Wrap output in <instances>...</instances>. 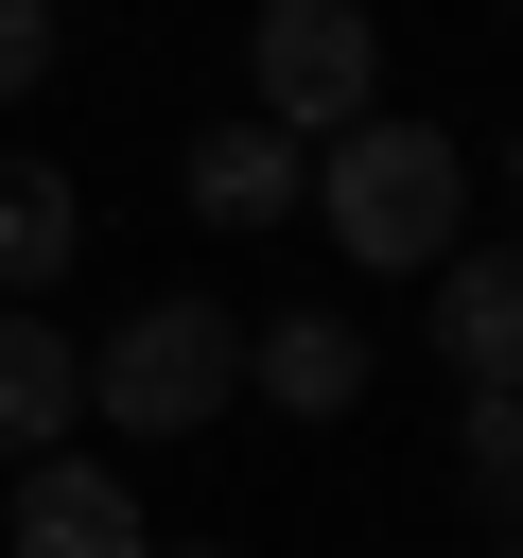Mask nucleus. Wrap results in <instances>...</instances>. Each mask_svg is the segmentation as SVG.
I'll use <instances>...</instances> for the list:
<instances>
[{
    "label": "nucleus",
    "mask_w": 523,
    "mask_h": 558,
    "mask_svg": "<svg viewBox=\"0 0 523 558\" xmlns=\"http://www.w3.org/2000/svg\"><path fill=\"white\" fill-rule=\"evenodd\" d=\"M366 279H418L453 227H471V140L453 122H401V105H366V122H331L314 140V192H296Z\"/></svg>",
    "instance_id": "1"
},
{
    "label": "nucleus",
    "mask_w": 523,
    "mask_h": 558,
    "mask_svg": "<svg viewBox=\"0 0 523 558\" xmlns=\"http://www.w3.org/2000/svg\"><path fill=\"white\" fill-rule=\"evenodd\" d=\"M227 401H244V314L227 296H139L87 349V418L105 436H209Z\"/></svg>",
    "instance_id": "2"
},
{
    "label": "nucleus",
    "mask_w": 523,
    "mask_h": 558,
    "mask_svg": "<svg viewBox=\"0 0 523 558\" xmlns=\"http://www.w3.org/2000/svg\"><path fill=\"white\" fill-rule=\"evenodd\" d=\"M244 105L296 122V140L366 122V105H384V17H366V0H262V17H244Z\"/></svg>",
    "instance_id": "3"
},
{
    "label": "nucleus",
    "mask_w": 523,
    "mask_h": 558,
    "mask_svg": "<svg viewBox=\"0 0 523 558\" xmlns=\"http://www.w3.org/2000/svg\"><path fill=\"white\" fill-rule=\"evenodd\" d=\"M0 558H157V541H139V488H122V471H87V453L52 436V453H17Z\"/></svg>",
    "instance_id": "4"
},
{
    "label": "nucleus",
    "mask_w": 523,
    "mask_h": 558,
    "mask_svg": "<svg viewBox=\"0 0 523 558\" xmlns=\"http://www.w3.org/2000/svg\"><path fill=\"white\" fill-rule=\"evenodd\" d=\"M418 279H436V296H418L436 366H453V384H523V244H471V227H453Z\"/></svg>",
    "instance_id": "5"
},
{
    "label": "nucleus",
    "mask_w": 523,
    "mask_h": 558,
    "mask_svg": "<svg viewBox=\"0 0 523 558\" xmlns=\"http://www.w3.org/2000/svg\"><path fill=\"white\" fill-rule=\"evenodd\" d=\"M174 192H192V227H296V192H314V140L296 122H209L192 157H174Z\"/></svg>",
    "instance_id": "6"
},
{
    "label": "nucleus",
    "mask_w": 523,
    "mask_h": 558,
    "mask_svg": "<svg viewBox=\"0 0 523 558\" xmlns=\"http://www.w3.org/2000/svg\"><path fill=\"white\" fill-rule=\"evenodd\" d=\"M244 384H262L279 418H349V401H366V331H349L331 296H279V314L244 331Z\"/></svg>",
    "instance_id": "7"
},
{
    "label": "nucleus",
    "mask_w": 523,
    "mask_h": 558,
    "mask_svg": "<svg viewBox=\"0 0 523 558\" xmlns=\"http://www.w3.org/2000/svg\"><path fill=\"white\" fill-rule=\"evenodd\" d=\"M70 401H87V349H70L35 296H0V453H52Z\"/></svg>",
    "instance_id": "8"
},
{
    "label": "nucleus",
    "mask_w": 523,
    "mask_h": 558,
    "mask_svg": "<svg viewBox=\"0 0 523 558\" xmlns=\"http://www.w3.org/2000/svg\"><path fill=\"white\" fill-rule=\"evenodd\" d=\"M70 244H87V192H70L52 157H0V296H52Z\"/></svg>",
    "instance_id": "9"
},
{
    "label": "nucleus",
    "mask_w": 523,
    "mask_h": 558,
    "mask_svg": "<svg viewBox=\"0 0 523 558\" xmlns=\"http://www.w3.org/2000/svg\"><path fill=\"white\" fill-rule=\"evenodd\" d=\"M471 506H523V384H471Z\"/></svg>",
    "instance_id": "10"
},
{
    "label": "nucleus",
    "mask_w": 523,
    "mask_h": 558,
    "mask_svg": "<svg viewBox=\"0 0 523 558\" xmlns=\"http://www.w3.org/2000/svg\"><path fill=\"white\" fill-rule=\"evenodd\" d=\"M52 35H70V0H0V105L52 70Z\"/></svg>",
    "instance_id": "11"
},
{
    "label": "nucleus",
    "mask_w": 523,
    "mask_h": 558,
    "mask_svg": "<svg viewBox=\"0 0 523 558\" xmlns=\"http://www.w3.org/2000/svg\"><path fill=\"white\" fill-rule=\"evenodd\" d=\"M488 157H506V192H523V122H506V140H488Z\"/></svg>",
    "instance_id": "12"
},
{
    "label": "nucleus",
    "mask_w": 523,
    "mask_h": 558,
    "mask_svg": "<svg viewBox=\"0 0 523 558\" xmlns=\"http://www.w3.org/2000/svg\"><path fill=\"white\" fill-rule=\"evenodd\" d=\"M506 558H523V506H506Z\"/></svg>",
    "instance_id": "13"
},
{
    "label": "nucleus",
    "mask_w": 523,
    "mask_h": 558,
    "mask_svg": "<svg viewBox=\"0 0 523 558\" xmlns=\"http://www.w3.org/2000/svg\"><path fill=\"white\" fill-rule=\"evenodd\" d=\"M174 558H227V541H174Z\"/></svg>",
    "instance_id": "14"
}]
</instances>
